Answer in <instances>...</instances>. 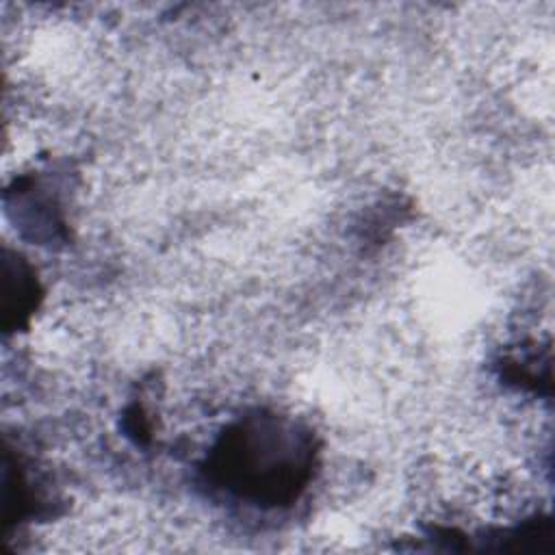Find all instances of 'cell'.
Here are the masks:
<instances>
[{"instance_id": "2", "label": "cell", "mask_w": 555, "mask_h": 555, "mask_svg": "<svg viewBox=\"0 0 555 555\" xmlns=\"http://www.w3.org/2000/svg\"><path fill=\"white\" fill-rule=\"evenodd\" d=\"M4 325L17 327L26 323L28 314L37 308L39 301V282L33 267L20 258L9 256L4 258Z\"/></svg>"}, {"instance_id": "1", "label": "cell", "mask_w": 555, "mask_h": 555, "mask_svg": "<svg viewBox=\"0 0 555 555\" xmlns=\"http://www.w3.org/2000/svg\"><path fill=\"white\" fill-rule=\"evenodd\" d=\"M317 468V434L271 410H249L228 423L199 464L210 492L260 512L297 503Z\"/></svg>"}]
</instances>
